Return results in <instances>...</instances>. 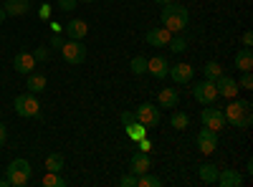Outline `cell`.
Masks as SVG:
<instances>
[{
  "instance_id": "cell-12",
  "label": "cell",
  "mask_w": 253,
  "mask_h": 187,
  "mask_svg": "<svg viewBox=\"0 0 253 187\" xmlns=\"http://www.w3.org/2000/svg\"><path fill=\"white\" fill-rule=\"evenodd\" d=\"M215 89H218V96H225V99H236V96H238V81L223 74L220 78H215Z\"/></svg>"
},
{
  "instance_id": "cell-18",
  "label": "cell",
  "mask_w": 253,
  "mask_h": 187,
  "mask_svg": "<svg viewBox=\"0 0 253 187\" xmlns=\"http://www.w3.org/2000/svg\"><path fill=\"white\" fill-rule=\"evenodd\" d=\"M177 101H180V91L177 89H162L157 94V107H162V109H175Z\"/></svg>"
},
{
  "instance_id": "cell-29",
  "label": "cell",
  "mask_w": 253,
  "mask_h": 187,
  "mask_svg": "<svg viewBox=\"0 0 253 187\" xmlns=\"http://www.w3.org/2000/svg\"><path fill=\"white\" fill-rule=\"evenodd\" d=\"M160 185H162V180L150 175V172H144V175L137 177V187H160Z\"/></svg>"
},
{
  "instance_id": "cell-7",
  "label": "cell",
  "mask_w": 253,
  "mask_h": 187,
  "mask_svg": "<svg viewBox=\"0 0 253 187\" xmlns=\"http://www.w3.org/2000/svg\"><path fill=\"white\" fill-rule=\"evenodd\" d=\"M193 99L198 104H203V107H210L215 99H218V89H215V81H198V84L193 86Z\"/></svg>"
},
{
  "instance_id": "cell-17",
  "label": "cell",
  "mask_w": 253,
  "mask_h": 187,
  "mask_svg": "<svg viewBox=\"0 0 253 187\" xmlns=\"http://www.w3.org/2000/svg\"><path fill=\"white\" fill-rule=\"evenodd\" d=\"M218 185L220 187H241L243 185V175L238 170H220L218 172Z\"/></svg>"
},
{
  "instance_id": "cell-41",
  "label": "cell",
  "mask_w": 253,
  "mask_h": 187,
  "mask_svg": "<svg viewBox=\"0 0 253 187\" xmlns=\"http://www.w3.org/2000/svg\"><path fill=\"white\" fill-rule=\"evenodd\" d=\"M51 31H53V33H61V31H63V26H58L56 20H53V23H51Z\"/></svg>"
},
{
  "instance_id": "cell-32",
  "label": "cell",
  "mask_w": 253,
  "mask_h": 187,
  "mask_svg": "<svg viewBox=\"0 0 253 187\" xmlns=\"http://www.w3.org/2000/svg\"><path fill=\"white\" fill-rule=\"evenodd\" d=\"M119 187H137V175H134V172L124 175V177L119 180Z\"/></svg>"
},
{
  "instance_id": "cell-4",
  "label": "cell",
  "mask_w": 253,
  "mask_h": 187,
  "mask_svg": "<svg viewBox=\"0 0 253 187\" xmlns=\"http://www.w3.org/2000/svg\"><path fill=\"white\" fill-rule=\"evenodd\" d=\"M134 119H137L139 124H144L147 129H155L157 124H160V119H162V114H160V109H157V104L144 101V104H139V107L134 109Z\"/></svg>"
},
{
  "instance_id": "cell-23",
  "label": "cell",
  "mask_w": 253,
  "mask_h": 187,
  "mask_svg": "<svg viewBox=\"0 0 253 187\" xmlns=\"http://www.w3.org/2000/svg\"><path fill=\"white\" fill-rule=\"evenodd\" d=\"M126 137H129V139H142V137H147V132H150V129H147L144 127V124H139V121H132V124H126Z\"/></svg>"
},
{
  "instance_id": "cell-9",
  "label": "cell",
  "mask_w": 253,
  "mask_h": 187,
  "mask_svg": "<svg viewBox=\"0 0 253 187\" xmlns=\"http://www.w3.org/2000/svg\"><path fill=\"white\" fill-rule=\"evenodd\" d=\"M200 121H203V127H210V129L220 132V129L225 127V114H223L220 109H213V104H210L208 109H203Z\"/></svg>"
},
{
  "instance_id": "cell-11",
  "label": "cell",
  "mask_w": 253,
  "mask_h": 187,
  "mask_svg": "<svg viewBox=\"0 0 253 187\" xmlns=\"http://www.w3.org/2000/svg\"><path fill=\"white\" fill-rule=\"evenodd\" d=\"M144 38H147V43H150L152 48H165L167 43H170L172 33H170V31H167V28L162 26V28H150Z\"/></svg>"
},
{
  "instance_id": "cell-5",
  "label": "cell",
  "mask_w": 253,
  "mask_h": 187,
  "mask_svg": "<svg viewBox=\"0 0 253 187\" xmlns=\"http://www.w3.org/2000/svg\"><path fill=\"white\" fill-rule=\"evenodd\" d=\"M15 114L18 116H26V119H31V116H38L41 114V104H38V99H36V94H18L15 96Z\"/></svg>"
},
{
  "instance_id": "cell-31",
  "label": "cell",
  "mask_w": 253,
  "mask_h": 187,
  "mask_svg": "<svg viewBox=\"0 0 253 187\" xmlns=\"http://www.w3.org/2000/svg\"><path fill=\"white\" fill-rule=\"evenodd\" d=\"M238 89H246V91L253 89V74H251V71H243V76H241V81H238Z\"/></svg>"
},
{
  "instance_id": "cell-13",
  "label": "cell",
  "mask_w": 253,
  "mask_h": 187,
  "mask_svg": "<svg viewBox=\"0 0 253 187\" xmlns=\"http://www.w3.org/2000/svg\"><path fill=\"white\" fill-rule=\"evenodd\" d=\"M13 66H15V71L18 74H31V71H36V58H33V53H28V51H18L15 53V58H13Z\"/></svg>"
},
{
  "instance_id": "cell-6",
  "label": "cell",
  "mask_w": 253,
  "mask_h": 187,
  "mask_svg": "<svg viewBox=\"0 0 253 187\" xmlns=\"http://www.w3.org/2000/svg\"><path fill=\"white\" fill-rule=\"evenodd\" d=\"M61 56L66 64L79 66V64H84V58H86V46H84L81 40H66V43L61 46Z\"/></svg>"
},
{
  "instance_id": "cell-28",
  "label": "cell",
  "mask_w": 253,
  "mask_h": 187,
  "mask_svg": "<svg viewBox=\"0 0 253 187\" xmlns=\"http://www.w3.org/2000/svg\"><path fill=\"white\" fill-rule=\"evenodd\" d=\"M129 69H132L134 76H144V74H147V58H144V56H134V58L129 61Z\"/></svg>"
},
{
  "instance_id": "cell-8",
  "label": "cell",
  "mask_w": 253,
  "mask_h": 187,
  "mask_svg": "<svg viewBox=\"0 0 253 187\" xmlns=\"http://www.w3.org/2000/svg\"><path fill=\"white\" fill-rule=\"evenodd\" d=\"M198 150L203 154H213L218 150V132L210 129V127H203L198 132Z\"/></svg>"
},
{
  "instance_id": "cell-22",
  "label": "cell",
  "mask_w": 253,
  "mask_h": 187,
  "mask_svg": "<svg viewBox=\"0 0 253 187\" xmlns=\"http://www.w3.org/2000/svg\"><path fill=\"white\" fill-rule=\"evenodd\" d=\"M46 86H48V81H46V76H43V74H36V71H31V74H28V91H31V94H41V91H46Z\"/></svg>"
},
{
  "instance_id": "cell-43",
  "label": "cell",
  "mask_w": 253,
  "mask_h": 187,
  "mask_svg": "<svg viewBox=\"0 0 253 187\" xmlns=\"http://www.w3.org/2000/svg\"><path fill=\"white\" fill-rule=\"evenodd\" d=\"M157 5H167V3H172V0H155Z\"/></svg>"
},
{
  "instance_id": "cell-1",
  "label": "cell",
  "mask_w": 253,
  "mask_h": 187,
  "mask_svg": "<svg viewBox=\"0 0 253 187\" xmlns=\"http://www.w3.org/2000/svg\"><path fill=\"white\" fill-rule=\"evenodd\" d=\"M160 20H162V26L170 31V33H180V31L187 26L190 13H187V8H182V5L167 3V5H162V15H160Z\"/></svg>"
},
{
  "instance_id": "cell-26",
  "label": "cell",
  "mask_w": 253,
  "mask_h": 187,
  "mask_svg": "<svg viewBox=\"0 0 253 187\" xmlns=\"http://www.w3.org/2000/svg\"><path fill=\"white\" fill-rule=\"evenodd\" d=\"M170 124H172V129L182 132V129H187V124H190V116H187L185 112H175V114L170 116Z\"/></svg>"
},
{
  "instance_id": "cell-24",
  "label": "cell",
  "mask_w": 253,
  "mask_h": 187,
  "mask_svg": "<svg viewBox=\"0 0 253 187\" xmlns=\"http://www.w3.org/2000/svg\"><path fill=\"white\" fill-rule=\"evenodd\" d=\"M203 74H205L208 81H215V78L223 76V66L218 64V61H208V64L203 66Z\"/></svg>"
},
{
  "instance_id": "cell-16",
  "label": "cell",
  "mask_w": 253,
  "mask_h": 187,
  "mask_svg": "<svg viewBox=\"0 0 253 187\" xmlns=\"http://www.w3.org/2000/svg\"><path fill=\"white\" fill-rule=\"evenodd\" d=\"M66 36H69V40H81L84 36L89 33V26H86V20H81V18H74V20H69L66 23Z\"/></svg>"
},
{
  "instance_id": "cell-20",
  "label": "cell",
  "mask_w": 253,
  "mask_h": 187,
  "mask_svg": "<svg viewBox=\"0 0 253 187\" xmlns=\"http://www.w3.org/2000/svg\"><path fill=\"white\" fill-rule=\"evenodd\" d=\"M218 167L215 164H210V162H205V164H200L198 167V177H200V182H205V185H215L218 182Z\"/></svg>"
},
{
  "instance_id": "cell-2",
  "label": "cell",
  "mask_w": 253,
  "mask_h": 187,
  "mask_svg": "<svg viewBox=\"0 0 253 187\" xmlns=\"http://www.w3.org/2000/svg\"><path fill=\"white\" fill-rule=\"evenodd\" d=\"M223 114H225V124H233V127H238V129L251 127V121H253L251 101H230Z\"/></svg>"
},
{
  "instance_id": "cell-27",
  "label": "cell",
  "mask_w": 253,
  "mask_h": 187,
  "mask_svg": "<svg viewBox=\"0 0 253 187\" xmlns=\"http://www.w3.org/2000/svg\"><path fill=\"white\" fill-rule=\"evenodd\" d=\"M43 187H66V180H63L58 172H46V177L41 180Z\"/></svg>"
},
{
  "instance_id": "cell-40",
  "label": "cell",
  "mask_w": 253,
  "mask_h": 187,
  "mask_svg": "<svg viewBox=\"0 0 253 187\" xmlns=\"http://www.w3.org/2000/svg\"><path fill=\"white\" fill-rule=\"evenodd\" d=\"M5 137H8V129H5V124L0 121V147L5 144Z\"/></svg>"
},
{
  "instance_id": "cell-44",
  "label": "cell",
  "mask_w": 253,
  "mask_h": 187,
  "mask_svg": "<svg viewBox=\"0 0 253 187\" xmlns=\"http://www.w3.org/2000/svg\"><path fill=\"white\" fill-rule=\"evenodd\" d=\"M81 3H96V0H81Z\"/></svg>"
},
{
  "instance_id": "cell-21",
  "label": "cell",
  "mask_w": 253,
  "mask_h": 187,
  "mask_svg": "<svg viewBox=\"0 0 253 187\" xmlns=\"http://www.w3.org/2000/svg\"><path fill=\"white\" fill-rule=\"evenodd\" d=\"M233 64H236L238 71H251L253 69V51L251 48H241L236 53V58H233Z\"/></svg>"
},
{
  "instance_id": "cell-37",
  "label": "cell",
  "mask_w": 253,
  "mask_h": 187,
  "mask_svg": "<svg viewBox=\"0 0 253 187\" xmlns=\"http://www.w3.org/2000/svg\"><path fill=\"white\" fill-rule=\"evenodd\" d=\"M33 58H36V61H46V58H48V48H36Z\"/></svg>"
},
{
  "instance_id": "cell-19",
  "label": "cell",
  "mask_w": 253,
  "mask_h": 187,
  "mask_svg": "<svg viewBox=\"0 0 253 187\" xmlns=\"http://www.w3.org/2000/svg\"><path fill=\"white\" fill-rule=\"evenodd\" d=\"M33 5H31V0H5L3 3V10H5V15H26L28 10H31Z\"/></svg>"
},
{
  "instance_id": "cell-38",
  "label": "cell",
  "mask_w": 253,
  "mask_h": 187,
  "mask_svg": "<svg viewBox=\"0 0 253 187\" xmlns=\"http://www.w3.org/2000/svg\"><path fill=\"white\" fill-rule=\"evenodd\" d=\"M251 46H253V33L246 31V33H243V48H251Z\"/></svg>"
},
{
  "instance_id": "cell-33",
  "label": "cell",
  "mask_w": 253,
  "mask_h": 187,
  "mask_svg": "<svg viewBox=\"0 0 253 187\" xmlns=\"http://www.w3.org/2000/svg\"><path fill=\"white\" fill-rule=\"evenodd\" d=\"M76 3H79V0H58V10H74L76 8Z\"/></svg>"
},
{
  "instance_id": "cell-36",
  "label": "cell",
  "mask_w": 253,
  "mask_h": 187,
  "mask_svg": "<svg viewBox=\"0 0 253 187\" xmlns=\"http://www.w3.org/2000/svg\"><path fill=\"white\" fill-rule=\"evenodd\" d=\"M119 119H122L124 127H126V124H132V121H137V119H134V112H122V116H119Z\"/></svg>"
},
{
  "instance_id": "cell-42",
  "label": "cell",
  "mask_w": 253,
  "mask_h": 187,
  "mask_svg": "<svg viewBox=\"0 0 253 187\" xmlns=\"http://www.w3.org/2000/svg\"><path fill=\"white\" fill-rule=\"evenodd\" d=\"M8 15H5V10H3V5H0V23H3V20H5Z\"/></svg>"
},
{
  "instance_id": "cell-30",
  "label": "cell",
  "mask_w": 253,
  "mask_h": 187,
  "mask_svg": "<svg viewBox=\"0 0 253 187\" xmlns=\"http://www.w3.org/2000/svg\"><path fill=\"white\" fill-rule=\"evenodd\" d=\"M167 48H170L172 53H182V51H187V40H185L182 36H177V38H170V43H167Z\"/></svg>"
},
{
  "instance_id": "cell-14",
  "label": "cell",
  "mask_w": 253,
  "mask_h": 187,
  "mask_svg": "<svg viewBox=\"0 0 253 187\" xmlns=\"http://www.w3.org/2000/svg\"><path fill=\"white\" fill-rule=\"evenodd\" d=\"M147 74H152L155 78H167V74H170V64H167L165 56H155L147 61Z\"/></svg>"
},
{
  "instance_id": "cell-35",
  "label": "cell",
  "mask_w": 253,
  "mask_h": 187,
  "mask_svg": "<svg viewBox=\"0 0 253 187\" xmlns=\"http://www.w3.org/2000/svg\"><path fill=\"white\" fill-rule=\"evenodd\" d=\"M137 144H139V152H150L152 150V142L147 139V137H142V139H137Z\"/></svg>"
},
{
  "instance_id": "cell-10",
  "label": "cell",
  "mask_w": 253,
  "mask_h": 187,
  "mask_svg": "<svg viewBox=\"0 0 253 187\" xmlns=\"http://www.w3.org/2000/svg\"><path fill=\"white\" fill-rule=\"evenodd\" d=\"M150 170H152V157H150V152H137V154H132V159H129V172H134V175L139 177V175L150 172Z\"/></svg>"
},
{
  "instance_id": "cell-3",
  "label": "cell",
  "mask_w": 253,
  "mask_h": 187,
  "mask_svg": "<svg viewBox=\"0 0 253 187\" xmlns=\"http://www.w3.org/2000/svg\"><path fill=\"white\" fill-rule=\"evenodd\" d=\"M5 177H8V182L10 185H15V187H26L28 182H31V177H33V167H31V162L28 159H13L10 164H8V170H5Z\"/></svg>"
},
{
  "instance_id": "cell-15",
  "label": "cell",
  "mask_w": 253,
  "mask_h": 187,
  "mask_svg": "<svg viewBox=\"0 0 253 187\" xmlns=\"http://www.w3.org/2000/svg\"><path fill=\"white\" fill-rule=\"evenodd\" d=\"M167 76H172L175 84H187V81H193L195 69L190 64H175V66H170V74H167Z\"/></svg>"
},
{
  "instance_id": "cell-39",
  "label": "cell",
  "mask_w": 253,
  "mask_h": 187,
  "mask_svg": "<svg viewBox=\"0 0 253 187\" xmlns=\"http://www.w3.org/2000/svg\"><path fill=\"white\" fill-rule=\"evenodd\" d=\"M38 15H41V18L46 20V18L51 15V5H48V3H43V5H41V10H38Z\"/></svg>"
},
{
  "instance_id": "cell-25",
  "label": "cell",
  "mask_w": 253,
  "mask_h": 187,
  "mask_svg": "<svg viewBox=\"0 0 253 187\" xmlns=\"http://www.w3.org/2000/svg\"><path fill=\"white\" fill-rule=\"evenodd\" d=\"M46 170L48 172H61L63 170V154H58V152L48 154L46 157Z\"/></svg>"
},
{
  "instance_id": "cell-34",
  "label": "cell",
  "mask_w": 253,
  "mask_h": 187,
  "mask_svg": "<svg viewBox=\"0 0 253 187\" xmlns=\"http://www.w3.org/2000/svg\"><path fill=\"white\" fill-rule=\"evenodd\" d=\"M63 43H66V40L61 38V33H53V36H51V43H48V46H51V48H58V51H61V46H63Z\"/></svg>"
}]
</instances>
